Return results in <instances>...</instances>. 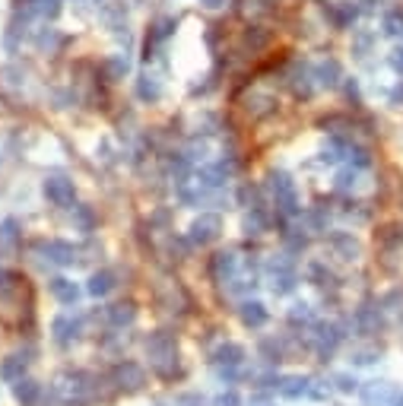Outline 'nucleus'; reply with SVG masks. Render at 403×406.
I'll return each mask as SVG.
<instances>
[{
    "instance_id": "f257e3e1",
    "label": "nucleus",
    "mask_w": 403,
    "mask_h": 406,
    "mask_svg": "<svg viewBox=\"0 0 403 406\" xmlns=\"http://www.w3.org/2000/svg\"><path fill=\"white\" fill-rule=\"evenodd\" d=\"M55 397L61 400L64 406H92L96 403V378L86 372H64L61 378L55 381Z\"/></svg>"
},
{
    "instance_id": "f03ea898",
    "label": "nucleus",
    "mask_w": 403,
    "mask_h": 406,
    "mask_svg": "<svg viewBox=\"0 0 403 406\" xmlns=\"http://www.w3.org/2000/svg\"><path fill=\"white\" fill-rule=\"evenodd\" d=\"M146 358L159 378L171 381L178 375V340L169 331H156L146 337Z\"/></svg>"
},
{
    "instance_id": "7ed1b4c3",
    "label": "nucleus",
    "mask_w": 403,
    "mask_h": 406,
    "mask_svg": "<svg viewBox=\"0 0 403 406\" xmlns=\"http://www.w3.org/2000/svg\"><path fill=\"white\" fill-rule=\"evenodd\" d=\"M111 381L118 384V391H127V393H137L146 387V368L137 362H118L115 372H111Z\"/></svg>"
},
{
    "instance_id": "20e7f679",
    "label": "nucleus",
    "mask_w": 403,
    "mask_h": 406,
    "mask_svg": "<svg viewBox=\"0 0 403 406\" xmlns=\"http://www.w3.org/2000/svg\"><path fill=\"white\" fill-rule=\"evenodd\" d=\"M270 194H274L276 207L283 210V213H295L299 210V197H295V184L292 178H289L286 172H270Z\"/></svg>"
},
{
    "instance_id": "39448f33",
    "label": "nucleus",
    "mask_w": 403,
    "mask_h": 406,
    "mask_svg": "<svg viewBox=\"0 0 403 406\" xmlns=\"http://www.w3.org/2000/svg\"><path fill=\"white\" fill-rule=\"evenodd\" d=\"M41 191H45L48 203H55V207H70V203H73V197H76L73 181L64 178V175H51V178H45Z\"/></svg>"
},
{
    "instance_id": "423d86ee",
    "label": "nucleus",
    "mask_w": 403,
    "mask_h": 406,
    "mask_svg": "<svg viewBox=\"0 0 403 406\" xmlns=\"http://www.w3.org/2000/svg\"><path fill=\"white\" fill-rule=\"evenodd\" d=\"M83 333V321L73 314H57L51 321V337H55L57 346H73Z\"/></svg>"
},
{
    "instance_id": "0eeeda50",
    "label": "nucleus",
    "mask_w": 403,
    "mask_h": 406,
    "mask_svg": "<svg viewBox=\"0 0 403 406\" xmlns=\"http://www.w3.org/2000/svg\"><path fill=\"white\" fill-rule=\"evenodd\" d=\"M219 232H222V219L216 213H200L191 226V241L194 245H210L219 238Z\"/></svg>"
},
{
    "instance_id": "6e6552de",
    "label": "nucleus",
    "mask_w": 403,
    "mask_h": 406,
    "mask_svg": "<svg viewBox=\"0 0 403 406\" xmlns=\"http://www.w3.org/2000/svg\"><path fill=\"white\" fill-rule=\"evenodd\" d=\"M270 289L274 296H289L295 289V267L289 261H270Z\"/></svg>"
},
{
    "instance_id": "1a4fd4ad",
    "label": "nucleus",
    "mask_w": 403,
    "mask_h": 406,
    "mask_svg": "<svg viewBox=\"0 0 403 406\" xmlns=\"http://www.w3.org/2000/svg\"><path fill=\"white\" fill-rule=\"evenodd\" d=\"M156 305L162 311H185L188 308V296H185V289H181L178 282L165 280V282H159V286H156Z\"/></svg>"
},
{
    "instance_id": "9d476101",
    "label": "nucleus",
    "mask_w": 403,
    "mask_h": 406,
    "mask_svg": "<svg viewBox=\"0 0 403 406\" xmlns=\"http://www.w3.org/2000/svg\"><path fill=\"white\" fill-rule=\"evenodd\" d=\"M235 270H239V257H235V251H219V254H213L210 276L216 282H232Z\"/></svg>"
},
{
    "instance_id": "9b49d317",
    "label": "nucleus",
    "mask_w": 403,
    "mask_h": 406,
    "mask_svg": "<svg viewBox=\"0 0 403 406\" xmlns=\"http://www.w3.org/2000/svg\"><path fill=\"white\" fill-rule=\"evenodd\" d=\"M362 397L369 406H403V393L394 391L390 384H369Z\"/></svg>"
},
{
    "instance_id": "f8f14e48",
    "label": "nucleus",
    "mask_w": 403,
    "mask_h": 406,
    "mask_svg": "<svg viewBox=\"0 0 403 406\" xmlns=\"http://www.w3.org/2000/svg\"><path fill=\"white\" fill-rule=\"evenodd\" d=\"M32 358L26 356V352H13V356L3 358V365H0V378L7 381V384H16V381L26 378V368Z\"/></svg>"
},
{
    "instance_id": "ddd939ff",
    "label": "nucleus",
    "mask_w": 403,
    "mask_h": 406,
    "mask_svg": "<svg viewBox=\"0 0 403 406\" xmlns=\"http://www.w3.org/2000/svg\"><path fill=\"white\" fill-rule=\"evenodd\" d=\"M13 397L20 406H38L41 397H45V391H41V384L35 378H22L13 384Z\"/></svg>"
},
{
    "instance_id": "4468645a",
    "label": "nucleus",
    "mask_w": 403,
    "mask_h": 406,
    "mask_svg": "<svg viewBox=\"0 0 403 406\" xmlns=\"http://www.w3.org/2000/svg\"><path fill=\"white\" fill-rule=\"evenodd\" d=\"M213 365L216 368H239L241 365V358H245V349H241L239 343H222V346H216L213 349Z\"/></svg>"
},
{
    "instance_id": "2eb2a0df",
    "label": "nucleus",
    "mask_w": 403,
    "mask_h": 406,
    "mask_svg": "<svg viewBox=\"0 0 403 406\" xmlns=\"http://www.w3.org/2000/svg\"><path fill=\"white\" fill-rule=\"evenodd\" d=\"M26 289V280H22L16 270H0V302H13L22 296Z\"/></svg>"
},
{
    "instance_id": "dca6fc26",
    "label": "nucleus",
    "mask_w": 403,
    "mask_h": 406,
    "mask_svg": "<svg viewBox=\"0 0 403 406\" xmlns=\"http://www.w3.org/2000/svg\"><path fill=\"white\" fill-rule=\"evenodd\" d=\"M48 292L61 305H76V298H80V286H76L73 280H67V276H55V280L48 282Z\"/></svg>"
},
{
    "instance_id": "f3484780",
    "label": "nucleus",
    "mask_w": 403,
    "mask_h": 406,
    "mask_svg": "<svg viewBox=\"0 0 403 406\" xmlns=\"http://www.w3.org/2000/svg\"><path fill=\"white\" fill-rule=\"evenodd\" d=\"M105 317H108L111 327H130V324L137 321V305L134 302L108 305V308H105Z\"/></svg>"
},
{
    "instance_id": "a211bd4d",
    "label": "nucleus",
    "mask_w": 403,
    "mask_h": 406,
    "mask_svg": "<svg viewBox=\"0 0 403 406\" xmlns=\"http://www.w3.org/2000/svg\"><path fill=\"white\" fill-rule=\"evenodd\" d=\"M115 286H118V282H115V273H111V270H96V273L89 276L86 292L92 298H105L111 289H115Z\"/></svg>"
},
{
    "instance_id": "6ab92c4d",
    "label": "nucleus",
    "mask_w": 403,
    "mask_h": 406,
    "mask_svg": "<svg viewBox=\"0 0 403 406\" xmlns=\"http://www.w3.org/2000/svg\"><path fill=\"white\" fill-rule=\"evenodd\" d=\"M41 251L48 254V261L61 263V267H67V263L76 261V248H73V245H67V241H51V245H41Z\"/></svg>"
},
{
    "instance_id": "aec40b11",
    "label": "nucleus",
    "mask_w": 403,
    "mask_h": 406,
    "mask_svg": "<svg viewBox=\"0 0 403 406\" xmlns=\"http://www.w3.org/2000/svg\"><path fill=\"white\" fill-rule=\"evenodd\" d=\"M239 314H241V324H245V327H264L267 324V308L260 302H241Z\"/></svg>"
},
{
    "instance_id": "412c9836",
    "label": "nucleus",
    "mask_w": 403,
    "mask_h": 406,
    "mask_svg": "<svg viewBox=\"0 0 403 406\" xmlns=\"http://www.w3.org/2000/svg\"><path fill=\"white\" fill-rule=\"evenodd\" d=\"M280 393L286 400H299L302 393H308V378H299V375H292V378H283L280 381Z\"/></svg>"
},
{
    "instance_id": "4be33fe9",
    "label": "nucleus",
    "mask_w": 403,
    "mask_h": 406,
    "mask_svg": "<svg viewBox=\"0 0 403 406\" xmlns=\"http://www.w3.org/2000/svg\"><path fill=\"white\" fill-rule=\"evenodd\" d=\"M137 96L143 99V102H156L159 96H162V86H159L156 76H140L137 83Z\"/></svg>"
},
{
    "instance_id": "5701e85b",
    "label": "nucleus",
    "mask_w": 403,
    "mask_h": 406,
    "mask_svg": "<svg viewBox=\"0 0 403 406\" xmlns=\"http://www.w3.org/2000/svg\"><path fill=\"white\" fill-rule=\"evenodd\" d=\"M330 245H334V248L343 254V261H353V257L359 254V245H355L349 235H334V238H330Z\"/></svg>"
},
{
    "instance_id": "b1692460",
    "label": "nucleus",
    "mask_w": 403,
    "mask_h": 406,
    "mask_svg": "<svg viewBox=\"0 0 403 406\" xmlns=\"http://www.w3.org/2000/svg\"><path fill=\"white\" fill-rule=\"evenodd\" d=\"M0 241H3V245H16V241H20V222L16 219L0 222Z\"/></svg>"
},
{
    "instance_id": "393cba45",
    "label": "nucleus",
    "mask_w": 403,
    "mask_h": 406,
    "mask_svg": "<svg viewBox=\"0 0 403 406\" xmlns=\"http://www.w3.org/2000/svg\"><path fill=\"white\" fill-rule=\"evenodd\" d=\"M337 76H340V67H337V61H324L321 67H318V80H321L324 86H334Z\"/></svg>"
},
{
    "instance_id": "a878e982",
    "label": "nucleus",
    "mask_w": 403,
    "mask_h": 406,
    "mask_svg": "<svg viewBox=\"0 0 403 406\" xmlns=\"http://www.w3.org/2000/svg\"><path fill=\"white\" fill-rule=\"evenodd\" d=\"M264 213H260V210H251V213L245 216V232L248 235H264Z\"/></svg>"
},
{
    "instance_id": "bb28decb",
    "label": "nucleus",
    "mask_w": 403,
    "mask_h": 406,
    "mask_svg": "<svg viewBox=\"0 0 403 406\" xmlns=\"http://www.w3.org/2000/svg\"><path fill=\"white\" fill-rule=\"evenodd\" d=\"M175 406H213V403L204 397V393L191 391V393H178V397H175Z\"/></svg>"
},
{
    "instance_id": "cd10ccee",
    "label": "nucleus",
    "mask_w": 403,
    "mask_h": 406,
    "mask_svg": "<svg viewBox=\"0 0 403 406\" xmlns=\"http://www.w3.org/2000/svg\"><path fill=\"white\" fill-rule=\"evenodd\" d=\"M384 32H388V35H403V10H394V13L384 16Z\"/></svg>"
},
{
    "instance_id": "c85d7f7f",
    "label": "nucleus",
    "mask_w": 403,
    "mask_h": 406,
    "mask_svg": "<svg viewBox=\"0 0 403 406\" xmlns=\"http://www.w3.org/2000/svg\"><path fill=\"white\" fill-rule=\"evenodd\" d=\"M289 321H292V324H311V308H308L305 302L292 305V311H289Z\"/></svg>"
},
{
    "instance_id": "c756f323",
    "label": "nucleus",
    "mask_w": 403,
    "mask_h": 406,
    "mask_svg": "<svg viewBox=\"0 0 403 406\" xmlns=\"http://www.w3.org/2000/svg\"><path fill=\"white\" fill-rule=\"evenodd\" d=\"M213 406H241V400H239V393H235V391H226V393H219Z\"/></svg>"
},
{
    "instance_id": "7c9ffc66",
    "label": "nucleus",
    "mask_w": 403,
    "mask_h": 406,
    "mask_svg": "<svg viewBox=\"0 0 403 406\" xmlns=\"http://www.w3.org/2000/svg\"><path fill=\"white\" fill-rule=\"evenodd\" d=\"M76 216H80V226L89 232V229H92V213H89L86 207H76Z\"/></svg>"
},
{
    "instance_id": "2f4dec72",
    "label": "nucleus",
    "mask_w": 403,
    "mask_h": 406,
    "mask_svg": "<svg viewBox=\"0 0 403 406\" xmlns=\"http://www.w3.org/2000/svg\"><path fill=\"white\" fill-rule=\"evenodd\" d=\"M248 406H276V403H274L270 397H267V393H254L251 403H248Z\"/></svg>"
},
{
    "instance_id": "473e14b6",
    "label": "nucleus",
    "mask_w": 403,
    "mask_h": 406,
    "mask_svg": "<svg viewBox=\"0 0 403 406\" xmlns=\"http://www.w3.org/2000/svg\"><path fill=\"white\" fill-rule=\"evenodd\" d=\"M390 67L400 70V73H403V48H397L394 55H390Z\"/></svg>"
},
{
    "instance_id": "72a5a7b5",
    "label": "nucleus",
    "mask_w": 403,
    "mask_h": 406,
    "mask_svg": "<svg viewBox=\"0 0 403 406\" xmlns=\"http://www.w3.org/2000/svg\"><path fill=\"white\" fill-rule=\"evenodd\" d=\"M204 7H222V0H200Z\"/></svg>"
},
{
    "instance_id": "f704fd0d",
    "label": "nucleus",
    "mask_w": 403,
    "mask_h": 406,
    "mask_svg": "<svg viewBox=\"0 0 403 406\" xmlns=\"http://www.w3.org/2000/svg\"><path fill=\"white\" fill-rule=\"evenodd\" d=\"M400 96H403V89H400Z\"/></svg>"
}]
</instances>
